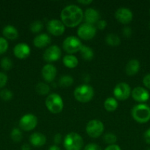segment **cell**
<instances>
[{
  "mask_svg": "<svg viewBox=\"0 0 150 150\" xmlns=\"http://www.w3.org/2000/svg\"><path fill=\"white\" fill-rule=\"evenodd\" d=\"M84 13L82 9L76 4H69L62 10L60 13L61 21L69 27L77 26L83 19Z\"/></svg>",
  "mask_w": 150,
  "mask_h": 150,
  "instance_id": "6da1fadb",
  "label": "cell"
},
{
  "mask_svg": "<svg viewBox=\"0 0 150 150\" xmlns=\"http://www.w3.org/2000/svg\"><path fill=\"white\" fill-rule=\"evenodd\" d=\"M134 120L139 123H146L150 120V108L144 103L135 105L131 111Z\"/></svg>",
  "mask_w": 150,
  "mask_h": 150,
  "instance_id": "7a4b0ae2",
  "label": "cell"
},
{
  "mask_svg": "<svg viewBox=\"0 0 150 150\" xmlns=\"http://www.w3.org/2000/svg\"><path fill=\"white\" fill-rule=\"evenodd\" d=\"M63 146L66 150H81L83 146V139L76 133H69L65 136Z\"/></svg>",
  "mask_w": 150,
  "mask_h": 150,
  "instance_id": "3957f363",
  "label": "cell"
},
{
  "mask_svg": "<svg viewBox=\"0 0 150 150\" xmlns=\"http://www.w3.org/2000/svg\"><path fill=\"white\" fill-rule=\"evenodd\" d=\"M94 95V88L88 84L79 85L74 91V96L75 99L81 103L89 102Z\"/></svg>",
  "mask_w": 150,
  "mask_h": 150,
  "instance_id": "277c9868",
  "label": "cell"
},
{
  "mask_svg": "<svg viewBox=\"0 0 150 150\" xmlns=\"http://www.w3.org/2000/svg\"><path fill=\"white\" fill-rule=\"evenodd\" d=\"M45 104L49 111L52 114H58L63 110L64 103L60 95L57 93H51L47 96Z\"/></svg>",
  "mask_w": 150,
  "mask_h": 150,
  "instance_id": "5b68a950",
  "label": "cell"
},
{
  "mask_svg": "<svg viewBox=\"0 0 150 150\" xmlns=\"http://www.w3.org/2000/svg\"><path fill=\"white\" fill-rule=\"evenodd\" d=\"M82 43L80 40L77 38L71 35L69 36L63 40V48L69 54H72L74 53H76L80 51L82 47Z\"/></svg>",
  "mask_w": 150,
  "mask_h": 150,
  "instance_id": "8992f818",
  "label": "cell"
},
{
  "mask_svg": "<svg viewBox=\"0 0 150 150\" xmlns=\"http://www.w3.org/2000/svg\"><path fill=\"white\" fill-rule=\"evenodd\" d=\"M104 126L102 122L99 120H92L87 124L85 130L88 136L91 138H98L102 134Z\"/></svg>",
  "mask_w": 150,
  "mask_h": 150,
  "instance_id": "52a82bcc",
  "label": "cell"
},
{
  "mask_svg": "<svg viewBox=\"0 0 150 150\" xmlns=\"http://www.w3.org/2000/svg\"><path fill=\"white\" fill-rule=\"evenodd\" d=\"M131 88L128 83L120 82L117 83L113 89V95L116 100H125L131 95Z\"/></svg>",
  "mask_w": 150,
  "mask_h": 150,
  "instance_id": "ba28073f",
  "label": "cell"
},
{
  "mask_svg": "<svg viewBox=\"0 0 150 150\" xmlns=\"http://www.w3.org/2000/svg\"><path fill=\"white\" fill-rule=\"evenodd\" d=\"M38 124L36 116L32 114H26L22 116L19 120V127L24 131H31Z\"/></svg>",
  "mask_w": 150,
  "mask_h": 150,
  "instance_id": "9c48e42d",
  "label": "cell"
},
{
  "mask_svg": "<svg viewBox=\"0 0 150 150\" xmlns=\"http://www.w3.org/2000/svg\"><path fill=\"white\" fill-rule=\"evenodd\" d=\"M96 34V28L94 25L84 23L79 25L77 29V35L82 39L88 40L92 39Z\"/></svg>",
  "mask_w": 150,
  "mask_h": 150,
  "instance_id": "30bf717a",
  "label": "cell"
},
{
  "mask_svg": "<svg viewBox=\"0 0 150 150\" xmlns=\"http://www.w3.org/2000/svg\"><path fill=\"white\" fill-rule=\"evenodd\" d=\"M61 55L62 52L60 47L57 45H51L45 50L43 57L45 61L51 62L58 60L61 57Z\"/></svg>",
  "mask_w": 150,
  "mask_h": 150,
  "instance_id": "8fae6325",
  "label": "cell"
},
{
  "mask_svg": "<svg viewBox=\"0 0 150 150\" xmlns=\"http://www.w3.org/2000/svg\"><path fill=\"white\" fill-rule=\"evenodd\" d=\"M47 30L54 36H60L65 32V25L58 19H51L47 23Z\"/></svg>",
  "mask_w": 150,
  "mask_h": 150,
  "instance_id": "7c38bea8",
  "label": "cell"
},
{
  "mask_svg": "<svg viewBox=\"0 0 150 150\" xmlns=\"http://www.w3.org/2000/svg\"><path fill=\"white\" fill-rule=\"evenodd\" d=\"M132 12L127 7H119L115 12V18L120 23L126 24L132 20Z\"/></svg>",
  "mask_w": 150,
  "mask_h": 150,
  "instance_id": "4fadbf2b",
  "label": "cell"
},
{
  "mask_svg": "<svg viewBox=\"0 0 150 150\" xmlns=\"http://www.w3.org/2000/svg\"><path fill=\"white\" fill-rule=\"evenodd\" d=\"M131 95L135 101L139 103L146 102L149 98V93L145 88L142 86H136L131 92Z\"/></svg>",
  "mask_w": 150,
  "mask_h": 150,
  "instance_id": "5bb4252c",
  "label": "cell"
},
{
  "mask_svg": "<svg viewBox=\"0 0 150 150\" xmlns=\"http://www.w3.org/2000/svg\"><path fill=\"white\" fill-rule=\"evenodd\" d=\"M30 47L29 46V45L24 43V42H21V43L17 44V45H15L14 48H13L14 55L17 58L21 59L27 58L30 54Z\"/></svg>",
  "mask_w": 150,
  "mask_h": 150,
  "instance_id": "9a60e30c",
  "label": "cell"
},
{
  "mask_svg": "<svg viewBox=\"0 0 150 150\" xmlns=\"http://www.w3.org/2000/svg\"><path fill=\"white\" fill-rule=\"evenodd\" d=\"M57 70L55 66L51 64H47L43 67L41 74L46 81L51 82L54 81L57 76Z\"/></svg>",
  "mask_w": 150,
  "mask_h": 150,
  "instance_id": "2e32d148",
  "label": "cell"
},
{
  "mask_svg": "<svg viewBox=\"0 0 150 150\" xmlns=\"http://www.w3.org/2000/svg\"><path fill=\"white\" fill-rule=\"evenodd\" d=\"M99 17L100 15L98 10L92 7L87 8L84 12V20L85 23H89V24L94 25V23H96L99 20Z\"/></svg>",
  "mask_w": 150,
  "mask_h": 150,
  "instance_id": "e0dca14e",
  "label": "cell"
},
{
  "mask_svg": "<svg viewBox=\"0 0 150 150\" xmlns=\"http://www.w3.org/2000/svg\"><path fill=\"white\" fill-rule=\"evenodd\" d=\"M29 142L32 146L35 147H41L44 146L46 142V138L43 133L35 132L32 133L29 136Z\"/></svg>",
  "mask_w": 150,
  "mask_h": 150,
  "instance_id": "ac0fdd59",
  "label": "cell"
},
{
  "mask_svg": "<svg viewBox=\"0 0 150 150\" xmlns=\"http://www.w3.org/2000/svg\"><path fill=\"white\" fill-rule=\"evenodd\" d=\"M51 42V38L46 33L39 34L33 39V44L37 48H44Z\"/></svg>",
  "mask_w": 150,
  "mask_h": 150,
  "instance_id": "d6986e66",
  "label": "cell"
},
{
  "mask_svg": "<svg viewBox=\"0 0 150 150\" xmlns=\"http://www.w3.org/2000/svg\"><path fill=\"white\" fill-rule=\"evenodd\" d=\"M140 67H141L140 62L138 59H132L126 63V67H125V72L128 76H134L139 71Z\"/></svg>",
  "mask_w": 150,
  "mask_h": 150,
  "instance_id": "ffe728a7",
  "label": "cell"
},
{
  "mask_svg": "<svg viewBox=\"0 0 150 150\" xmlns=\"http://www.w3.org/2000/svg\"><path fill=\"white\" fill-rule=\"evenodd\" d=\"M2 34L6 38L10 40H15L19 36V32L15 26L7 25L3 29Z\"/></svg>",
  "mask_w": 150,
  "mask_h": 150,
  "instance_id": "44dd1931",
  "label": "cell"
},
{
  "mask_svg": "<svg viewBox=\"0 0 150 150\" xmlns=\"http://www.w3.org/2000/svg\"><path fill=\"white\" fill-rule=\"evenodd\" d=\"M63 63L66 67L69 68H74L78 65V59L73 54H67L63 58Z\"/></svg>",
  "mask_w": 150,
  "mask_h": 150,
  "instance_id": "7402d4cb",
  "label": "cell"
},
{
  "mask_svg": "<svg viewBox=\"0 0 150 150\" xmlns=\"http://www.w3.org/2000/svg\"><path fill=\"white\" fill-rule=\"evenodd\" d=\"M118 101L115 98L109 97L104 100V107L107 111H114L118 108Z\"/></svg>",
  "mask_w": 150,
  "mask_h": 150,
  "instance_id": "603a6c76",
  "label": "cell"
},
{
  "mask_svg": "<svg viewBox=\"0 0 150 150\" xmlns=\"http://www.w3.org/2000/svg\"><path fill=\"white\" fill-rule=\"evenodd\" d=\"M79 51H80L81 56H82V57L85 60L90 61V60H91L94 58V51H93V49L91 47L88 46V45H82V48H81Z\"/></svg>",
  "mask_w": 150,
  "mask_h": 150,
  "instance_id": "cb8c5ba5",
  "label": "cell"
},
{
  "mask_svg": "<svg viewBox=\"0 0 150 150\" xmlns=\"http://www.w3.org/2000/svg\"><path fill=\"white\" fill-rule=\"evenodd\" d=\"M105 41L109 45L111 46H116L119 45L121 42V39L116 34L110 33L107 35L105 38Z\"/></svg>",
  "mask_w": 150,
  "mask_h": 150,
  "instance_id": "d4e9b609",
  "label": "cell"
},
{
  "mask_svg": "<svg viewBox=\"0 0 150 150\" xmlns=\"http://www.w3.org/2000/svg\"><path fill=\"white\" fill-rule=\"evenodd\" d=\"M74 83V79L69 75H64L62 76L59 79L58 83L61 87H69L71 86Z\"/></svg>",
  "mask_w": 150,
  "mask_h": 150,
  "instance_id": "484cf974",
  "label": "cell"
},
{
  "mask_svg": "<svg viewBox=\"0 0 150 150\" xmlns=\"http://www.w3.org/2000/svg\"><path fill=\"white\" fill-rule=\"evenodd\" d=\"M35 90L39 95H48L50 92V87L47 83L44 82H39L35 86Z\"/></svg>",
  "mask_w": 150,
  "mask_h": 150,
  "instance_id": "4316f807",
  "label": "cell"
},
{
  "mask_svg": "<svg viewBox=\"0 0 150 150\" xmlns=\"http://www.w3.org/2000/svg\"><path fill=\"white\" fill-rule=\"evenodd\" d=\"M44 28V23L41 21H35L32 22L29 26V29H30L31 32H34V33H38V32H41Z\"/></svg>",
  "mask_w": 150,
  "mask_h": 150,
  "instance_id": "83f0119b",
  "label": "cell"
},
{
  "mask_svg": "<svg viewBox=\"0 0 150 150\" xmlns=\"http://www.w3.org/2000/svg\"><path fill=\"white\" fill-rule=\"evenodd\" d=\"M103 140L105 143L108 144L110 145L115 144V143L117 142V136L113 133H107L106 134L104 135Z\"/></svg>",
  "mask_w": 150,
  "mask_h": 150,
  "instance_id": "f1b7e54d",
  "label": "cell"
},
{
  "mask_svg": "<svg viewBox=\"0 0 150 150\" xmlns=\"http://www.w3.org/2000/svg\"><path fill=\"white\" fill-rule=\"evenodd\" d=\"M10 136L13 142H19L22 139V133L20 129L13 128L10 133Z\"/></svg>",
  "mask_w": 150,
  "mask_h": 150,
  "instance_id": "f546056e",
  "label": "cell"
},
{
  "mask_svg": "<svg viewBox=\"0 0 150 150\" xmlns=\"http://www.w3.org/2000/svg\"><path fill=\"white\" fill-rule=\"evenodd\" d=\"M0 64H1V67L4 70H9L13 67V62H12L11 59L10 58H8V57H4V58H2Z\"/></svg>",
  "mask_w": 150,
  "mask_h": 150,
  "instance_id": "4dcf8cb0",
  "label": "cell"
},
{
  "mask_svg": "<svg viewBox=\"0 0 150 150\" xmlns=\"http://www.w3.org/2000/svg\"><path fill=\"white\" fill-rule=\"evenodd\" d=\"M13 92L7 89H2V90L0 92V98H1L3 100H10L12 99V98H13Z\"/></svg>",
  "mask_w": 150,
  "mask_h": 150,
  "instance_id": "1f68e13d",
  "label": "cell"
},
{
  "mask_svg": "<svg viewBox=\"0 0 150 150\" xmlns=\"http://www.w3.org/2000/svg\"><path fill=\"white\" fill-rule=\"evenodd\" d=\"M8 48V42L7 40L0 37V54H2L7 51Z\"/></svg>",
  "mask_w": 150,
  "mask_h": 150,
  "instance_id": "d6a6232c",
  "label": "cell"
},
{
  "mask_svg": "<svg viewBox=\"0 0 150 150\" xmlns=\"http://www.w3.org/2000/svg\"><path fill=\"white\" fill-rule=\"evenodd\" d=\"M7 82V76L5 73H0V89L4 87Z\"/></svg>",
  "mask_w": 150,
  "mask_h": 150,
  "instance_id": "836d02e7",
  "label": "cell"
},
{
  "mask_svg": "<svg viewBox=\"0 0 150 150\" xmlns=\"http://www.w3.org/2000/svg\"><path fill=\"white\" fill-rule=\"evenodd\" d=\"M84 150H101V149L96 144L90 143L85 146Z\"/></svg>",
  "mask_w": 150,
  "mask_h": 150,
  "instance_id": "e575fe53",
  "label": "cell"
},
{
  "mask_svg": "<svg viewBox=\"0 0 150 150\" xmlns=\"http://www.w3.org/2000/svg\"><path fill=\"white\" fill-rule=\"evenodd\" d=\"M96 24V28H98L100 30H103L107 26V21L104 20H99Z\"/></svg>",
  "mask_w": 150,
  "mask_h": 150,
  "instance_id": "d590c367",
  "label": "cell"
},
{
  "mask_svg": "<svg viewBox=\"0 0 150 150\" xmlns=\"http://www.w3.org/2000/svg\"><path fill=\"white\" fill-rule=\"evenodd\" d=\"M122 33H123L124 36L126 37V38H129V37L131 36L132 33V29H131L129 26H125L124 28L122 30Z\"/></svg>",
  "mask_w": 150,
  "mask_h": 150,
  "instance_id": "8d00e7d4",
  "label": "cell"
},
{
  "mask_svg": "<svg viewBox=\"0 0 150 150\" xmlns=\"http://www.w3.org/2000/svg\"><path fill=\"white\" fill-rule=\"evenodd\" d=\"M143 83L146 87L150 89V73L146 75L143 79Z\"/></svg>",
  "mask_w": 150,
  "mask_h": 150,
  "instance_id": "74e56055",
  "label": "cell"
},
{
  "mask_svg": "<svg viewBox=\"0 0 150 150\" xmlns=\"http://www.w3.org/2000/svg\"><path fill=\"white\" fill-rule=\"evenodd\" d=\"M144 138L145 142H146L147 144H150V128L147 129L145 131L144 134Z\"/></svg>",
  "mask_w": 150,
  "mask_h": 150,
  "instance_id": "f35d334b",
  "label": "cell"
},
{
  "mask_svg": "<svg viewBox=\"0 0 150 150\" xmlns=\"http://www.w3.org/2000/svg\"><path fill=\"white\" fill-rule=\"evenodd\" d=\"M104 150H121V147L119 146V145L115 144H111L107 146Z\"/></svg>",
  "mask_w": 150,
  "mask_h": 150,
  "instance_id": "ab89813d",
  "label": "cell"
},
{
  "mask_svg": "<svg viewBox=\"0 0 150 150\" xmlns=\"http://www.w3.org/2000/svg\"><path fill=\"white\" fill-rule=\"evenodd\" d=\"M62 141V135L60 134V133H57V134H55V136H54V143H55V144H60V142H61Z\"/></svg>",
  "mask_w": 150,
  "mask_h": 150,
  "instance_id": "60d3db41",
  "label": "cell"
},
{
  "mask_svg": "<svg viewBox=\"0 0 150 150\" xmlns=\"http://www.w3.org/2000/svg\"><path fill=\"white\" fill-rule=\"evenodd\" d=\"M78 2L82 4H90L93 2V1L92 0H79Z\"/></svg>",
  "mask_w": 150,
  "mask_h": 150,
  "instance_id": "b9f144b4",
  "label": "cell"
},
{
  "mask_svg": "<svg viewBox=\"0 0 150 150\" xmlns=\"http://www.w3.org/2000/svg\"><path fill=\"white\" fill-rule=\"evenodd\" d=\"M31 147L28 144H24L21 146V150H30Z\"/></svg>",
  "mask_w": 150,
  "mask_h": 150,
  "instance_id": "7bdbcfd3",
  "label": "cell"
},
{
  "mask_svg": "<svg viewBox=\"0 0 150 150\" xmlns=\"http://www.w3.org/2000/svg\"><path fill=\"white\" fill-rule=\"evenodd\" d=\"M48 150H60V149L57 145L54 144V145H52V146H50Z\"/></svg>",
  "mask_w": 150,
  "mask_h": 150,
  "instance_id": "ee69618b",
  "label": "cell"
},
{
  "mask_svg": "<svg viewBox=\"0 0 150 150\" xmlns=\"http://www.w3.org/2000/svg\"><path fill=\"white\" fill-rule=\"evenodd\" d=\"M149 29H150V21H149Z\"/></svg>",
  "mask_w": 150,
  "mask_h": 150,
  "instance_id": "f6af8a7d",
  "label": "cell"
},
{
  "mask_svg": "<svg viewBox=\"0 0 150 150\" xmlns=\"http://www.w3.org/2000/svg\"><path fill=\"white\" fill-rule=\"evenodd\" d=\"M147 150H150V148H149V149H147Z\"/></svg>",
  "mask_w": 150,
  "mask_h": 150,
  "instance_id": "bcb514c9",
  "label": "cell"
},
{
  "mask_svg": "<svg viewBox=\"0 0 150 150\" xmlns=\"http://www.w3.org/2000/svg\"><path fill=\"white\" fill-rule=\"evenodd\" d=\"M149 13H150V10H149Z\"/></svg>",
  "mask_w": 150,
  "mask_h": 150,
  "instance_id": "7dc6e473",
  "label": "cell"
}]
</instances>
